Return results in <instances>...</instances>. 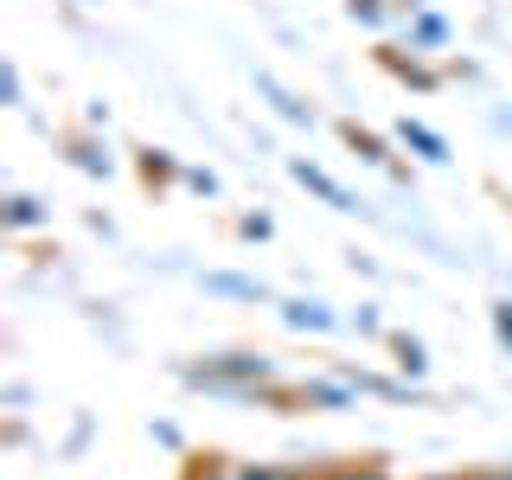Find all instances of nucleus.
Segmentation results:
<instances>
[{"label":"nucleus","instance_id":"nucleus-1","mask_svg":"<svg viewBox=\"0 0 512 480\" xmlns=\"http://www.w3.org/2000/svg\"><path fill=\"white\" fill-rule=\"evenodd\" d=\"M295 173H301V180H308V186H314V192H320L327 205H340V212H352V199H346V192L327 180V173H314V167H295Z\"/></svg>","mask_w":512,"mask_h":480},{"label":"nucleus","instance_id":"nucleus-2","mask_svg":"<svg viewBox=\"0 0 512 480\" xmlns=\"http://www.w3.org/2000/svg\"><path fill=\"white\" fill-rule=\"evenodd\" d=\"M404 135H410V141H416V148H423L429 160H442V141H436V135H429V128H410V122H404Z\"/></svg>","mask_w":512,"mask_h":480},{"label":"nucleus","instance_id":"nucleus-3","mask_svg":"<svg viewBox=\"0 0 512 480\" xmlns=\"http://www.w3.org/2000/svg\"><path fill=\"white\" fill-rule=\"evenodd\" d=\"M295 327H327V308H288Z\"/></svg>","mask_w":512,"mask_h":480},{"label":"nucleus","instance_id":"nucleus-4","mask_svg":"<svg viewBox=\"0 0 512 480\" xmlns=\"http://www.w3.org/2000/svg\"><path fill=\"white\" fill-rule=\"evenodd\" d=\"M500 333H506V340H512V314H500Z\"/></svg>","mask_w":512,"mask_h":480},{"label":"nucleus","instance_id":"nucleus-5","mask_svg":"<svg viewBox=\"0 0 512 480\" xmlns=\"http://www.w3.org/2000/svg\"><path fill=\"white\" fill-rule=\"evenodd\" d=\"M244 480H282V474H244Z\"/></svg>","mask_w":512,"mask_h":480},{"label":"nucleus","instance_id":"nucleus-6","mask_svg":"<svg viewBox=\"0 0 512 480\" xmlns=\"http://www.w3.org/2000/svg\"><path fill=\"white\" fill-rule=\"evenodd\" d=\"M500 480H506V474H500Z\"/></svg>","mask_w":512,"mask_h":480}]
</instances>
